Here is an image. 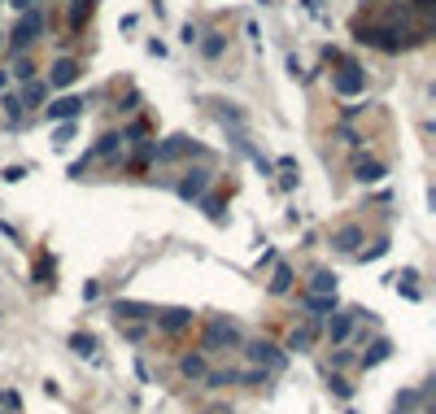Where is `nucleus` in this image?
<instances>
[{"mask_svg": "<svg viewBox=\"0 0 436 414\" xmlns=\"http://www.w3.org/2000/svg\"><path fill=\"white\" fill-rule=\"evenodd\" d=\"M40 31H44V13H40V9H27V13L13 22V31L5 35V48H9V53H27V48L40 40Z\"/></svg>", "mask_w": 436, "mask_h": 414, "instance_id": "obj_1", "label": "nucleus"}, {"mask_svg": "<svg viewBox=\"0 0 436 414\" xmlns=\"http://www.w3.org/2000/svg\"><path fill=\"white\" fill-rule=\"evenodd\" d=\"M331 88H336L341 96H358V92H363V88H367V74H363V70H358L353 61H345V66H341L336 74H331Z\"/></svg>", "mask_w": 436, "mask_h": 414, "instance_id": "obj_2", "label": "nucleus"}, {"mask_svg": "<svg viewBox=\"0 0 436 414\" xmlns=\"http://www.w3.org/2000/svg\"><path fill=\"white\" fill-rule=\"evenodd\" d=\"M79 74H83V66L74 61V57H57L53 70H48V83H53V88H70L74 79H79Z\"/></svg>", "mask_w": 436, "mask_h": 414, "instance_id": "obj_3", "label": "nucleus"}, {"mask_svg": "<svg viewBox=\"0 0 436 414\" xmlns=\"http://www.w3.org/2000/svg\"><path fill=\"white\" fill-rule=\"evenodd\" d=\"M188 153H196V144L184 140V136H175V140H166V144L158 148V162H175V158H188Z\"/></svg>", "mask_w": 436, "mask_h": 414, "instance_id": "obj_4", "label": "nucleus"}, {"mask_svg": "<svg viewBox=\"0 0 436 414\" xmlns=\"http://www.w3.org/2000/svg\"><path fill=\"white\" fill-rule=\"evenodd\" d=\"M83 105H88L83 96H61V100H53V105H48V118H74Z\"/></svg>", "mask_w": 436, "mask_h": 414, "instance_id": "obj_5", "label": "nucleus"}, {"mask_svg": "<svg viewBox=\"0 0 436 414\" xmlns=\"http://www.w3.org/2000/svg\"><path fill=\"white\" fill-rule=\"evenodd\" d=\"M184 175H188V179L179 184V192H184V196H201L205 184H210V170H184Z\"/></svg>", "mask_w": 436, "mask_h": 414, "instance_id": "obj_6", "label": "nucleus"}, {"mask_svg": "<svg viewBox=\"0 0 436 414\" xmlns=\"http://www.w3.org/2000/svg\"><path fill=\"white\" fill-rule=\"evenodd\" d=\"M92 9H96V0H74L70 5V31H83V22L92 18Z\"/></svg>", "mask_w": 436, "mask_h": 414, "instance_id": "obj_7", "label": "nucleus"}, {"mask_svg": "<svg viewBox=\"0 0 436 414\" xmlns=\"http://www.w3.org/2000/svg\"><path fill=\"white\" fill-rule=\"evenodd\" d=\"M48 96V83H35V79H27V88H22V110H31V105H40V100Z\"/></svg>", "mask_w": 436, "mask_h": 414, "instance_id": "obj_8", "label": "nucleus"}, {"mask_svg": "<svg viewBox=\"0 0 436 414\" xmlns=\"http://www.w3.org/2000/svg\"><path fill=\"white\" fill-rule=\"evenodd\" d=\"M9 74H13V79H18V83H27V79H35V61H31V57H18Z\"/></svg>", "mask_w": 436, "mask_h": 414, "instance_id": "obj_9", "label": "nucleus"}, {"mask_svg": "<svg viewBox=\"0 0 436 414\" xmlns=\"http://www.w3.org/2000/svg\"><path fill=\"white\" fill-rule=\"evenodd\" d=\"M118 144H122V136H114V131H110V136H100V144L92 148V158H110V153H114Z\"/></svg>", "mask_w": 436, "mask_h": 414, "instance_id": "obj_10", "label": "nucleus"}, {"mask_svg": "<svg viewBox=\"0 0 436 414\" xmlns=\"http://www.w3.org/2000/svg\"><path fill=\"white\" fill-rule=\"evenodd\" d=\"M379 175H384L379 162H358V179H363V184H371V179H379Z\"/></svg>", "mask_w": 436, "mask_h": 414, "instance_id": "obj_11", "label": "nucleus"}, {"mask_svg": "<svg viewBox=\"0 0 436 414\" xmlns=\"http://www.w3.org/2000/svg\"><path fill=\"white\" fill-rule=\"evenodd\" d=\"M358 240H363V231H358V227H345L341 236H336V249H353Z\"/></svg>", "mask_w": 436, "mask_h": 414, "instance_id": "obj_12", "label": "nucleus"}, {"mask_svg": "<svg viewBox=\"0 0 436 414\" xmlns=\"http://www.w3.org/2000/svg\"><path fill=\"white\" fill-rule=\"evenodd\" d=\"M223 48H227V35H214V40H205V57H223Z\"/></svg>", "mask_w": 436, "mask_h": 414, "instance_id": "obj_13", "label": "nucleus"}, {"mask_svg": "<svg viewBox=\"0 0 436 414\" xmlns=\"http://www.w3.org/2000/svg\"><path fill=\"white\" fill-rule=\"evenodd\" d=\"M5 114H9V118H22L27 110H22V100H18V96H5Z\"/></svg>", "mask_w": 436, "mask_h": 414, "instance_id": "obj_14", "label": "nucleus"}, {"mask_svg": "<svg viewBox=\"0 0 436 414\" xmlns=\"http://www.w3.org/2000/svg\"><path fill=\"white\" fill-rule=\"evenodd\" d=\"M35 5H40V0H9L13 13H27V9H35Z\"/></svg>", "mask_w": 436, "mask_h": 414, "instance_id": "obj_15", "label": "nucleus"}, {"mask_svg": "<svg viewBox=\"0 0 436 414\" xmlns=\"http://www.w3.org/2000/svg\"><path fill=\"white\" fill-rule=\"evenodd\" d=\"M314 288H319V292H331L336 283H331V275H314Z\"/></svg>", "mask_w": 436, "mask_h": 414, "instance_id": "obj_16", "label": "nucleus"}, {"mask_svg": "<svg viewBox=\"0 0 436 414\" xmlns=\"http://www.w3.org/2000/svg\"><path fill=\"white\" fill-rule=\"evenodd\" d=\"M5 79H9V70H0V88H5Z\"/></svg>", "mask_w": 436, "mask_h": 414, "instance_id": "obj_17", "label": "nucleus"}, {"mask_svg": "<svg viewBox=\"0 0 436 414\" xmlns=\"http://www.w3.org/2000/svg\"><path fill=\"white\" fill-rule=\"evenodd\" d=\"M0 48H5V35H0Z\"/></svg>", "mask_w": 436, "mask_h": 414, "instance_id": "obj_18", "label": "nucleus"}]
</instances>
